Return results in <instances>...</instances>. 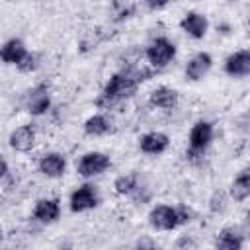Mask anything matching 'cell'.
Masks as SVG:
<instances>
[{
  "mask_svg": "<svg viewBox=\"0 0 250 250\" xmlns=\"http://www.w3.org/2000/svg\"><path fill=\"white\" fill-rule=\"evenodd\" d=\"M137 86H139V82L129 72H117L105 84L102 96L96 100V105L98 107H104V109H109L115 104H119L121 100L131 98L137 92Z\"/></svg>",
  "mask_w": 250,
  "mask_h": 250,
  "instance_id": "6da1fadb",
  "label": "cell"
},
{
  "mask_svg": "<svg viewBox=\"0 0 250 250\" xmlns=\"http://www.w3.org/2000/svg\"><path fill=\"white\" fill-rule=\"evenodd\" d=\"M148 221L158 230H172L178 225L189 221V213L186 209H182V207L176 209V207H168V205H156L150 211Z\"/></svg>",
  "mask_w": 250,
  "mask_h": 250,
  "instance_id": "7a4b0ae2",
  "label": "cell"
},
{
  "mask_svg": "<svg viewBox=\"0 0 250 250\" xmlns=\"http://www.w3.org/2000/svg\"><path fill=\"white\" fill-rule=\"evenodd\" d=\"M174 55H176V47L166 37H158L146 47V59L152 66H166Z\"/></svg>",
  "mask_w": 250,
  "mask_h": 250,
  "instance_id": "3957f363",
  "label": "cell"
},
{
  "mask_svg": "<svg viewBox=\"0 0 250 250\" xmlns=\"http://www.w3.org/2000/svg\"><path fill=\"white\" fill-rule=\"evenodd\" d=\"M107 168H109V156H105L104 152H86L76 166L78 174L84 178L98 176Z\"/></svg>",
  "mask_w": 250,
  "mask_h": 250,
  "instance_id": "277c9868",
  "label": "cell"
},
{
  "mask_svg": "<svg viewBox=\"0 0 250 250\" xmlns=\"http://www.w3.org/2000/svg\"><path fill=\"white\" fill-rule=\"evenodd\" d=\"M213 139V125L209 121H197L189 131V154H201Z\"/></svg>",
  "mask_w": 250,
  "mask_h": 250,
  "instance_id": "5b68a950",
  "label": "cell"
},
{
  "mask_svg": "<svg viewBox=\"0 0 250 250\" xmlns=\"http://www.w3.org/2000/svg\"><path fill=\"white\" fill-rule=\"evenodd\" d=\"M98 205V195H96V189L92 186H80L78 189L72 191L70 195V209L74 213H80V211H86V209H92Z\"/></svg>",
  "mask_w": 250,
  "mask_h": 250,
  "instance_id": "8992f818",
  "label": "cell"
},
{
  "mask_svg": "<svg viewBox=\"0 0 250 250\" xmlns=\"http://www.w3.org/2000/svg\"><path fill=\"white\" fill-rule=\"evenodd\" d=\"M225 70L230 76H246L250 72V53L246 49H240L227 57Z\"/></svg>",
  "mask_w": 250,
  "mask_h": 250,
  "instance_id": "52a82bcc",
  "label": "cell"
},
{
  "mask_svg": "<svg viewBox=\"0 0 250 250\" xmlns=\"http://www.w3.org/2000/svg\"><path fill=\"white\" fill-rule=\"evenodd\" d=\"M211 64H213V59L209 53H197L189 59V62L186 66V76L189 80H201L209 72Z\"/></svg>",
  "mask_w": 250,
  "mask_h": 250,
  "instance_id": "ba28073f",
  "label": "cell"
},
{
  "mask_svg": "<svg viewBox=\"0 0 250 250\" xmlns=\"http://www.w3.org/2000/svg\"><path fill=\"white\" fill-rule=\"evenodd\" d=\"M180 25L193 39H201L207 33V20H205V16H201L197 12H188L184 16V20L180 21Z\"/></svg>",
  "mask_w": 250,
  "mask_h": 250,
  "instance_id": "9c48e42d",
  "label": "cell"
},
{
  "mask_svg": "<svg viewBox=\"0 0 250 250\" xmlns=\"http://www.w3.org/2000/svg\"><path fill=\"white\" fill-rule=\"evenodd\" d=\"M35 143V131L29 127V125H23V127H18L16 131H12L10 135V146L14 150H20V152H25L33 146Z\"/></svg>",
  "mask_w": 250,
  "mask_h": 250,
  "instance_id": "30bf717a",
  "label": "cell"
},
{
  "mask_svg": "<svg viewBox=\"0 0 250 250\" xmlns=\"http://www.w3.org/2000/svg\"><path fill=\"white\" fill-rule=\"evenodd\" d=\"M64 158L59 152H47L39 160V170L49 178H59L64 174Z\"/></svg>",
  "mask_w": 250,
  "mask_h": 250,
  "instance_id": "8fae6325",
  "label": "cell"
},
{
  "mask_svg": "<svg viewBox=\"0 0 250 250\" xmlns=\"http://www.w3.org/2000/svg\"><path fill=\"white\" fill-rule=\"evenodd\" d=\"M25 55H27L25 45L20 39H10L0 47V59L8 64H20Z\"/></svg>",
  "mask_w": 250,
  "mask_h": 250,
  "instance_id": "7c38bea8",
  "label": "cell"
},
{
  "mask_svg": "<svg viewBox=\"0 0 250 250\" xmlns=\"http://www.w3.org/2000/svg\"><path fill=\"white\" fill-rule=\"evenodd\" d=\"M168 137L164 135V133H146V135H143L141 137V150L143 152H146V154H160V152H164L166 150V146H168Z\"/></svg>",
  "mask_w": 250,
  "mask_h": 250,
  "instance_id": "4fadbf2b",
  "label": "cell"
},
{
  "mask_svg": "<svg viewBox=\"0 0 250 250\" xmlns=\"http://www.w3.org/2000/svg\"><path fill=\"white\" fill-rule=\"evenodd\" d=\"M59 213H61V207H59V201L57 199H39L35 203V209H33V215L35 219H39L41 223H53L59 219Z\"/></svg>",
  "mask_w": 250,
  "mask_h": 250,
  "instance_id": "5bb4252c",
  "label": "cell"
},
{
  "mask_svg": "<svg viewBox=\"0 0 250 250\" xmlns=\"http://www.w3.org/2000/svg\"><path fill=\"white\" fill-rule=\"evenodd\" d=\"M242 242H244V236L232 229V227H227L219 232L217 236V250H242Z\"/></svg>",
  "mask_w": 250,
  "mask_h": 250,
  "instance_id": "9a60e30c",
  "label": "cell"
},
{
  "mask_svg": "<svg viewBox=\"0 0 250 250\" xmlns=\"http://www.w3.org/2000/svg\"><path fill=\"white\" fill-rule=\"evenodd\" d=\"M150 104L162 109H172L178 104V92L168 86H160L150 92Z\"/></svg>",
  "mask_w": 250,
  "mask_h": 250,
  "instance_id": "2e32d148",
  "label": "cell"
},
{
  "mask_svg": "<svg viewBox=\"0 0 250 250\" xmlns=\"http://www.w3.org/2000/svg\"><path fill=\"white\" fill-rule=\"evenodd\" d=\"M49 105H51V100H49L47 88H45V86L35 88V90L31 92V98H29V104H27L29 111H31L33 115H41V113H45V111L49 109Z\"/></svg>",
  "mask_w": 250,
  "mask_h": 250,
  "instance_id": "e0dca14e",
  "label": "cell"
},
{
  "mask_svg": "<svg viewBox=\"0 0 250 250\" xmlns=\"http://www.w3.org/2000/svg\"><path fill=\"white\" fill-rule=\"evenodd\" d=\"M230 195L236 199V201H244L248 195H250V172L244 168L232 182V188H230Z\"/></svg>",
  "mask_w": 250,
  "mask_h": 250,
  "instance_id": "ac0fdd59",
  "label": "cell"
},
{
  "mask_svg": "<svg viewBox=\"0 0 250 250\" xmlns=\"http://www.w3.org/2000/svg\"><path fill=\"white\" fill-rule=\"evenodd\" d=\"M84 131L88 135H94V137H100V135H105L109 131V121L105 115H92L86 119L84 123Z\"/></svg>",
  "mask_w": 250,
  "mask_h": 250,
  "instance_id": "d6986e66",
  "label": "cell"
},
{
  "mask_svg": "<svg viewBox=\"0 0 250 250\" xmlns=\"http://www.w3.org/2000/svg\"><path fill=\"white\" fill-rule=\"evenodd\" d=\"M115 191L117 193H131L135 188H137V176L135 174H125V176H119L113 184Z\"/></svg>",
  "mask_w": 250,
  "mask_h": 250,
  "instance_id": "ffe728a7",
  "label": "cell"
},
{
  "mask_svg": "<svg viewBox=\"0 0 250 250\" xmlns=\"http://www.w3.org/2000/svg\"><path fill=\"white\" fill-rule=\"evenodd\" d=\"M18 66H20V70H23V72H31V70L37 68V57L31 55V53H27V55L21 59V62H20Z\"/></svg>",
  "mask_w": 250,
  "mask_h": 250,
  "instance_id": "44dd1931",
  "label": "cell"
},
{
  "mask_svg": "<svg viewBox=\"0 0 250 250\" xmlns=\"http://www.w3.org/2000/svg\"><path fill=\"white\" fill-rule=\"evenodd\" d=\"M6 172H8V164H6V160H4V158H0V178H2Z\"/></svg>",
  "mask_w": 250,
  "mask_h": 250,
  "instance_id": "7402d4cb",
  "label": "cell"
},
{
  "mask_svg": "<svg viewBox=\"0 0 250 250\" xmlns=\"http://www.w3.org/2000/svg\"><path fill=\"white\" fill-rule=\"evenodd\" d=\"M141 250H156V248H141Z\"/></svg>",
  "mask_w": 250,
  "mask_h": 250,
  "instance_id": "603a6c76",
  "label": "cell"
},
{
  "mask_svg": "<svg viewBox=\"0 0 250 250\" xmlns=\"http://www.w3.org/2000/svg\"><path fill=\"white\" fill-rule=\"evenodd\" d=\"M0 240H2V229H0Z\"/></svg>",
  "mask_w": 250,
  "mask_h": 250,
  "instance_id": "cb8c5ba5",
  "label": "cell"
}]
</instances>
